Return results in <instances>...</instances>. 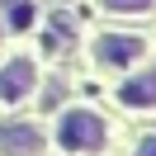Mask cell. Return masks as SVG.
<instances>
[{
	"mask_svg": "<svg viewBox=\"0 0 156 156\" xmlns=\"http://www.w3.org/2000/svg\"><path fill=\"white\" fill-rule=\"evenodd\" d=\"M57 142L66 151H99L104 147V118L90 114V109H71L57 123Z\"/></svg>",
	"mask_w": 156,
	"mask_h": 156,
	"instance_id": "cell-1",
	"label": "cell"
},
{
	"mask_svg": "<svg viewBox=\"0 0 156 156\" xmlns=\"http://www.w3.org/2000/svg\"><path fill=\"white\" fill-rule=\"evenodd\" d=\"M147 52L142 38H133V33H104V38L95 43V62L99 66H128V62H137Z\"/></svg>",
	"mask_w": 156,
	"mask_h": 156,
	"instance_id": "cell-2",
	"label": "cell"
},
{
	"mask_svg": "<svg viewBox=\"0 0 156 156\" xmlns=\"http://www.w3.org/2000/svg\"><path fill=\"white\" fill-rule=\"evenodd\" d=\"M33 80H38V71H33L29 57L5 62V66H0V104H19V99L33 90Z\"/></svg>",
	"mask_w": 156,
	"mask_h": 156,
	"instance_id": "cell-3",
	"label": "cell"
},
{
	"mask_svg": "<svg viewBox=\"0 0 156 156\" xmlns=\"http://www.w3.org/2000/svg\"><path fill=\"white\" fill-rule=\"evenodd\" d=\"M0 151L5 156H38L43 151V133L33 123H5L0 128Z\"/></svg>",
	"mask_w": 156,
	"mask_h": 156,
	"instance_id": "cell-4",
	"label": "cell"
},
{
	"mask_svg": "<svg viewBox=\"0 0 156 156\" xmlns=\"http://www.w3.org/2000/svg\"><path fill=\"white\" fill-rule=\"evenodd\" d=\"M118 99L133 109H156V71H142V76H133L123 90H118Z\"/></svg>",
	"mask_w": 156,
	"mask_h": 156,
	"instance_id": "cell-5",
	"label": "cell"
},
{
	"mask_svg": "<svg viewBox=\"0 0 156 156\" xmlns=\"http://www.w3.org/2000/svg\"><path fill=\"white\" fill-rule=\"evenodd\" d=\"M5 19H10V29H29L33 24V5L29 0H5Z\"/></svg>",
	"mask_w": 156,
	"mask_h": 156,
	"instance_id": "cell-6",
	"label": "cell"
},
{
	"mask_svg": "<svg viewBox=\"0 0 156 156\" xmlns=\"http://www.w3.org/2000/svg\"><path fill=\"white\" fill-rule=\"evenodd\" d=\"M109 10H147V5H151V0H104Z\"/></svg>",
	"mask_w": 156,
	"mask_h": 156,
	"instance_id": "cell-7",
	"label": "cell"
},
{
	"mask_svg": "<svg viewBox=\"0 0 156 156\" xmlns=\"http://www.w3.org/2000/svg\"><path fill=\"white\" fill-rule=\"evenodd\" d=\"M137 156H156V137H147V142L137 147Z\"/></svg>",
	"mask_w": 156,
	"mask_h": 156,
	"instance_id": "cell-8",
	"label": "cell"
}]
</instances>
